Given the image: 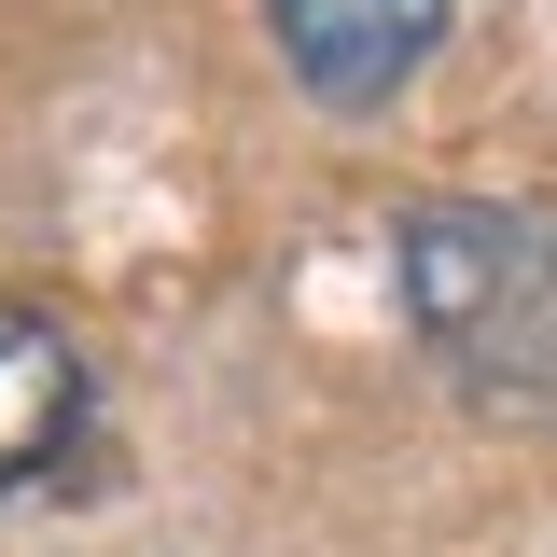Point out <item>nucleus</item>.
Returning a JSON list of instances; mask_svg holds the SVG:
<instances>
[{"label":"nucleus","instance_id":"3","mask_svg":"<svg viewBox=\"0 0 557 557\" xmlns=\"http://www.w3.org/2000/svg\"><path fill=\"white\" fill-rule=\"evenodd\" d=\"M70 432H84V348H70L42 307H14V293H0V502L57 474Z\"/></svg>","mask_w":557,"mask_h":557},{"label":"nucleus","instance_id":"2","mask_svg":"<svg viewBox=\"0 0 557 557\" xmlns=\"http://www.w3.org/2000/svg\"><path fill=\"white\" fill-rule=\"evenodd\" d=\"M265 28H278V57H293V84L321 112H376L446 42V0H265Z\"/></svg>","mask_w":557,"mask_h":557},{"label":"nucleus","instance_id":"1","mask_svg":"<svg viewBox=\"0 0 557 557\" xmlns=\"http://www.w3.org/2000/svg\"><path fill=\"white\" fill-rule=\"evenodd\" d=\"M391 278L487 418H557V196H418Z\"/></svg>","mask_w":557,"mask_h":557}]
</instances>
